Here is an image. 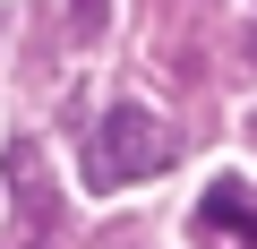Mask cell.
Here are the masks:
<instances>
[{
    "label": "cell",
    "instance_id": "obj_4",
    "mask_svg": "<svg viewBox=\"0 0 257 249\" xmlns=\"http://www.w3.org/2000/svg\"><path fill=\"white\" fill-rule=\"evenodd\" d=\"M240 52H248V60H257V35H240Z\"/></svg>",
    "mask_w": 257,
    "mask_h": 249
},
{
    "label": "cell",
    "instance_id": "obj_5",
    "mask_svg": "<svg viewBox=\"0 0 257 249\" xmlns=\"http://www.w3.org/2000/svg\"><path fill=\"white\" fill-rule=\"evenodd\" d=\"M248 138H257V120H248Z\"/></svg>",
    "mask_w": 257,
    "mask_h": 249
},
{
    "label": "cell",
    "instance_id": "obj_3",
    "mask_svg": "<svg viewBox=\"0 0 257 249\" xmlns=\"http://www.w3.org/2000/svg\"><path fill=\"white\" fill-rule=\"evenodd\" d=\"M111 26V0H69V35L86 43V35H103Z\"/></svg>",
    "mask_w": 257,
    "mask_h": 249
},
{
    "label": "cell",
    "instance_id": "obj_1",
    "mask_svg": "<svg viewBox=\"0 0 257 249\" xmlns=\"http://www.w3.org/2000/svg\"><path fill=\"white\" fill-rule=\"evenodd\" d=\"M172 155H180V138L163 129L155 112L111 103L94 120V138H86V189L103 198V189H128V181H155V172H172Z\"/></svg>",
    "mask_w": 257,
    "mask_h": 249
},
{
    "label": "cell",
    "instance_id": "obj_2",
    "mask_svg": "<svg viewBox=\"0 0 257 249\" xmlns=\"http://www.w3.org/2000/svg\"><path fill=\"white\" fill-rule=\"evenodd\" d=\"M197 240L206 249H257V198L240 181H214L197 198Z\"/></svg>",
    "mask_w": 257,
    "mask_h": 249
}]
</instances>
